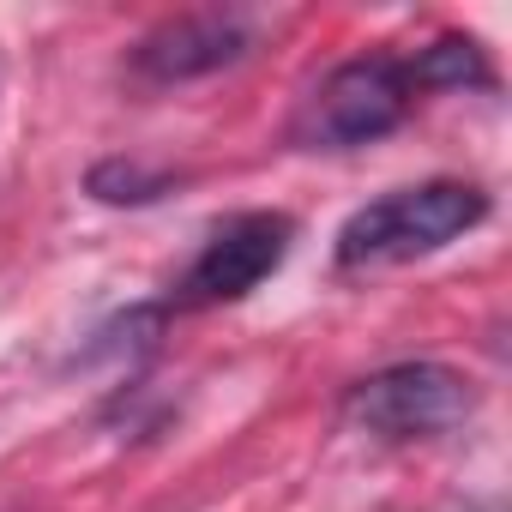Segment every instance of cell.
I'll return each instance as SVG.
<instances>
[{"instance_id":"1","label":"cell","mask_w":512,"mask_h":512,"mask_svg":"<svg viewBox=\"0 0 512 512\" xmlns=\"http://www.w3.org/2000/svg\"><path fill=\"white\" fill-rule=\"evenodd\" d=\"M482 217H488V193L476 181H416V187H398L350 211L332 253L344 272L404 266V260H422V253H440L446 241L470 235Z\"/></svg>"},{"instance_id":"2","label":"cell","mask_w":512,"mask_h":512,"mask_svg":"<svg viewBox=\"0 0 512 512\" xmlns=\"http://www.w3.org/2000/svg\"><path fill=\"white\" fill-rule=\"evenodd\" d=\"M416 103V79L398 55H356L344 67H332L290 121V139L302 151H356L386 139L392 127H404Z\"/></svg>"},{"instance_id":"3","label":"cell","mask_w":512,"mask_h":512,"mask_svg":"<svg viewBox=\"0 0 512 512\" xmlns=\"http://www.w3.org/2000/svg\"><path fill=\"white\" fill-rule=\"evenodd\" d=\"M350 422L374 440H440L470 422L476 392L446 362H392L350 386Z\"/></svg>"},{"instance_id":"4","label":"cell","mask_w":512,"mask_h":512,"mask_svg":"<svg viewBox=\"0 0 512 512\" xmlns=\"http://www.w3.org/2000/svg\"><path fill=\"white\" fill-rule=\"evenodd\" d=\"M296 247V223L284 211H235L223 217L205 247L193 253V266L181 278V302L187 308H223L253 296Z\"/></svg>"},{"instance_id":"5","label":"cell","mask_w":512,"mask_h":512,"mask_svg":"<svg viewBox=\"0 0 512 512\" xmlns=\"http://www.w3.org/2000/svg\"><path fill=\"white\" fill-rule=\"evenodd\" d=\"M247 49H253V25L241 13H181L133 43V73L145 85H187L235 67Z\"/></svg>"},{"instance_id":"6","label":"cell","mask_w":512,"mask_h":512,"mask_svg":"<svg viewBox=\"0 0 512 512\" xmlns=\"http://www.w3.org/2000/svg\"><path fill=\"white\" fill-rule=\"evenodd\" d=\"M416 91H464V85H494V67L482 55V43L470 37H434L428 49H416V61H404Z\"/></svg>"},{"instance_id":"7","label":"cell","mask_w":512,"mask_h":512,"mask_svg":"<svg viewBox=\"0 0 512 512\" xmlns=\"http://www.w3.org/2000/svg\"><path fill=\"white\" fill-rule=\"evenodd\" d=\"M103 205H151V199H163L175 181L163 175V169H145V163H133V157H109V163H97L91 169V181H85Z\"/></svg>"}]
</instances>
